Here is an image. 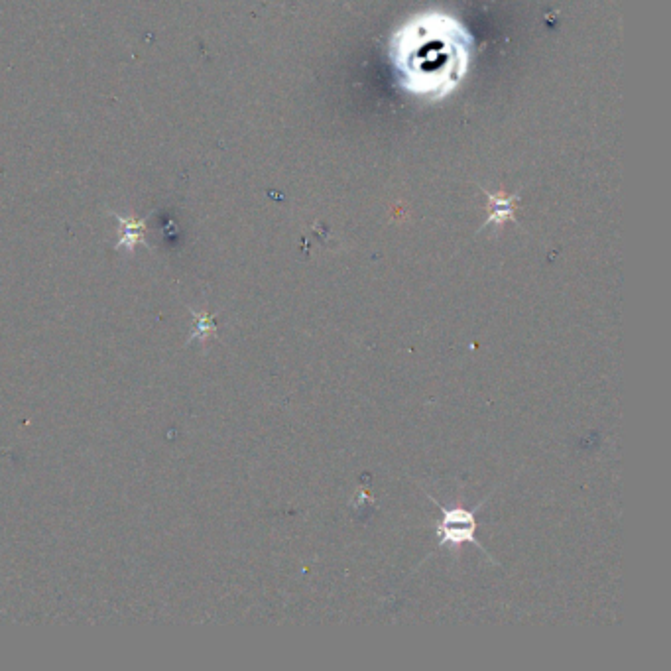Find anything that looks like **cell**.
<instances>
[{
	"mask_svg": "<svg viewBox=\"0 0 671 671\" xmlns=\"http://www.w3.org/2000/svg\"><path fill=\"white\" fill-rule=\"evenodd\" d=\"M471 34L453 16H414L390 40V60L402 87L426 99H445L467 75Z\"/></svg>",
	"mask_w": 671,
	"mask_h": 671,
	"instance_id": "6da1fadb",
	"label": "cell"
},
{
	"mask_svg": "<svg viewBox=\"0 0 671 671\" xmlns=\"http://www.w3.org/2000/svg\"><path fill=\"white\" fill-rule=\"evenodd\" d=\"M431 498V496H429ZM433 500V498H431ZM488 498L479 502L475 508L467 510L461 506L445 508L439 502H435L441 508V520L435 524V536H437V548L459 549L465 544H473L475 548L487 553L477 540V512L485 506ZM488 555V553H487ZM490 557V555H488ZM492 559V557H490Z\"/></svg>",
	"mask_w": 671,
	"mask_h": 671,
	"instance_id": "7a4b0ae2",
	"label": "cell"
},
{
	"mask_svg": "<svg viewBox=\"0 0 671 671\" xmlns=\"http://www.w3.org/2000/svg\"><path fill=\"white\" fill-rule=\"evenodd\" d=\"M113 217L121 225V237L117 243V250H126L134 252V246L138 243H144V231H146V219H134L132 215L122 217L119 213H113Z\"/></svg>",
	"mask_w": 671,
	"mask_h": 671,
	"instance_id": "3957f363",
	"label": "cell"
},
{
	"mask_svg": "<svg viewBox=\"0 0 671 671\" xmlns=\"http://www.w3.org/2000/svg\"><path fill=\"white\" fill-rule=\"evenodd\" d=\"M488 207H490V215H488L487 223H483V229L488 227V225H502L504 221L512 219V213H514V201L518 197H504V195H494V193H488Z\"/></svg>",
	"mask_w": 671,
	"mask_h": 671,
	"instance_id": "277c9868",
	"label": "cell"
}]
</instances>
